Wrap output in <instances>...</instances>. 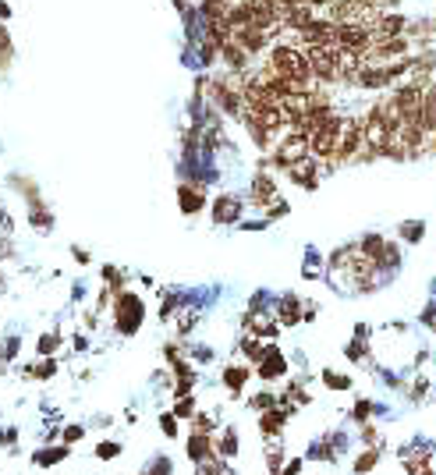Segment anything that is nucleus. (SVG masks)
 Here are the masks:
<instances>
[{
	"instance_id": "f257e3e1",
	"label": "nucleus",
	"mask_w": 436,
	"mask_h": 475,
	"mask_svg": "<svg viewBox=\"0 0 436 475\" xmlns=\"http://www.w3.org/2000/svg\"><path fill=\"white\" fill-rule=\"evenodd\" d=\"M142 319H146L142 298L131 294V291H117V301H113V326H117V334L131 337V334L142 326Z\"/></svg>"
},
{
	"instance_id": "f03ea898",
	"label": "nucleus",
	"mask_w": 436,
	"mask_h": 475,
	"mask_svg": "<svg viewBox=\"0 0 436 475\" xmlns=\"http://www.w3.org/2000/svg\"><path fill=\"white\" fill-rule=\"evenodd\" d=\"M255 373H259V380H280L288 373V359L273 344H263V355L255 362Z\"/></svg>"
},
{
	"instance_id": "7ed1b4c3",
	"label": "nucleus",
	"mask_w": 436,
	"mask_h": 475,
	"mask_svg": "<svg viewBox=\"0 0 436 475\" xmlns=\"http://www.w3.org/2000/svg\"><path fill=\"white\" fill-rule=\"evenodd\" d=\"M68 458H71V447H64V444H39V447L29 454V461H32L36 469H43V472L57 469V465L68 461Z\"/></svg>"
},
{
	"instance_id": "20e7f679",
	"label": "nucleus",
	"mask_w": 436,
	"mask_h": 475,
	"mask_svg": "<svg viewBox=\"0 0 436 475\" xmlns=\"http://www.w3.org/2000/svg\"><path fill=\"white\" fill-rule=\"evenodd\" d=\"M185 454H188V461H192L196 469L206 465V461H213V458H217V451H213V436H199V433H192L188 444H185Z\"/></svg>"
},
{
	"instance_id": "39448f33",
	"label": "nucleus",
	"mask_w": 436,
	"mask_h": 475,
	"mask_svg": "<svg viewBox=\"0 0 436 475\" xmlns=\"http://www.w3.org/2000/svg\"><path fill=\"white\" fill-rule=\"evenodd\" d=\"M213 451H217L220 461H230V458H238L241 444H238V429H234V426H223V429H220V436H213Z\"/></svg>"
},
{
	"instance_id": "423d86ee",
	"label": "nucleus",
	"mask_w": 436,
	"mask_h": 475,
	"mask_svg": "<svg viewBox=\"0 0 436 475\" xmlns=\"http://www.w3.org/2000/svg\"><path fill=\"white\" fill-rule=\"evenodd\" d=\"M284 426H288V415H284L280 408H270V411L259 415V433H263L266 440H277V436L284 433Z\"/></svg>"
},
{
	"instance_id": "0eeeda50",
	"label": "nucleus",
	"mask_w": 436,
	"mask_h": 475,
	"mask_svg": "<svg viewBox=\"0 0 436 475\" xmlns=\"http://www.w3.org/2000/svg\"><path fill=\"white\" fill-rule=\"evenodd\" d=\"M57 359H39V362H32V366H21L18 373H21V380H39V383H46V380H54L57 376Z\"/></svg>"
},
{
	"instance_id": "6e6552de",
	"label": "nucleus",
	"mask_w": 436,
	"mask_h": 475,
	"mask_svg": "<svg viewBox=\"0 0 436 475\" xmlns=\"http://www.w3.org/2000/svg\"><path fill=\"white\" fill-rule=\"evenodd\" d=\"M238 213H241V202L234 199V195H223L213 202V220L217 224H230V220H238Z\"/></svg>"
},
{
	"instance_id": "1a4fd4ad",
	"label": "nucleus",
	"mask_w": 436,
	"mask_h": 475,
	"mask_svg": "<svg viewBox=\"0 0 436 475\" xmlns=\"http://www.w3.org/2000/svg\"><path fill=\"white\" fill-rule=\"evenodd\" d=\"M298 316H302V312H298V298H295V294H284L280 305H277V319H280L284 326H295Z\"/></svg>"
},
{
	"instance_id": "9d476101",
	"label": "nucleus",
	"mask_w": 436,
	"mask_h": 475,
	"mask_svg": "<svg viewBox=\"0 0 436 475\" xmlns=\"http://www.w3.org/2000/svg\"><path fill=\"white\" fill-rule=\"evenodd\" d=\"M248 383V366H227L223 369V386L230 394H241V386Z\"/></svg>"
},
{
	"instance_id": "9b49d317",
	"label": "nucleus",
	"mask_w": 436,
	"mask_h": 475,
	"mask_svg": "<svg viewBox=\"0 0 436 475\" xmlns=\"http://www.w3.org/2000/svg\"><path fill=\"white\" fill-rule=\"evenodd\" d=\"M18 440H21V429L14 422H4L0 426V451L4 454H18Z\"/></svg>"
},
{
	"instance_id": "f8f14e48",
	"label": "nucleus",
	"mask_w": 436,
	"mask_h": 475,
	"mask_svg": "<svg viewBox=\"0 0 436 475\" xmlns=\"http://www.w3.org/2000/svg\"><path fill=\"white\" fill-rule=\"evenodd\" d=\"M57 348H61V334H57V330L39 334V341H36V355H39V359H54Z\"/></svg>"
},
{
	"instance_id": "ddd939ff",
	"label": "nucleus",
	"mask_w": 436,
	"mask_h": 475,
	"mask_svg": "<svg viewBox=\"0 0 436 475\" xmlns=\"http://www.w3.org/2000/svg\"><path fill=\"white\" fill-rule=\"evenodd\" d=\"M18 355H21V337H18V334H7V337L0 341V359H4L7 366H14Z\"/></svg>"
},
{
	"instance_id": "4468645a",
	"label": "nucleus",
	"mask_w": 436,
	"mask_h": 475,
	"mask_svg": "<svg viewBox=\"0 0 436 475\" xmlns=\"http://www.w3.org/2000/svg\"><path fill=\"white\" fill-rule=\"evenodd\" d=\"M192 433H199V436H213V433H217V419L206 415V411H196V415H192Z\"/></svg>"
},
{
	"instance_id": "2eb2a0df",
	"label": "nucleus",
	"mask_w": 436,
	"mask_h": 475,
	"mask_svg": "<svg viewBox=\"0 0 436 475\" xmlns=\"http://www.w3.org/2000/svg\"><path fill=\"white\" fill-rule=\"evenodd\" d=\"M178 199H181V209H185V213H199V209H203V191L188 189V185L178 191Z\"/></svg>"
},
{
	"instance_id": "dca6fc26",
	"label": "nucleus",
	"mask_w": 436,
	"mask_h": 475,
	"mask_svg": "<svg viewBox=\"0 0 436 475\" xmlns=\"http://www.w3.org/2000/svg\"><path fill=\"white\" fill-rule=\"evenodd\" d=\"M142 475H174V461L167 454H156V458H149V465L142 469Z\"/></svg>"
},
{
	"instance_id": "f3484780",
	"label": "nucleus",
	"mask_w": 436,
	"mask_h": 475,
	"mask_svg": "<svg viewBox=\"0 0 436 475\" xmlns=\"http://www.w3.org/2000/svg\"><path fill=\"white\" fill-rule=\"evenodd\" d=\"M196 411H199V408H196V397H178V401H174V408H171V415H174L178 422H185V419L192 422V415H196Z\"/></svg>"
},
{
	"instance_id": "a211bd4d",
	"label": "nucleus",
	"mask_w": 436,
	"mask_h": 475,
	"mask_svg": "<svg viewBox=\"0 0 436 475\" xmlns=\"http://www.w3.org/2000/svg\"><path fill=\"white\" fill-rule=\"evenodd\" d=\"M57 436H61V444H64V447H75V444L86 436V426H82V422H68Z\"/></svg>"
},
{
	"instance_id": "6ab92c4d",
	"label": "nucleus",
	"mask_w": 436,
	"mask_h": 475,
	"mask_svg": "<svg viewBox=\"0 0 436 475\" xmlns=\"http://www.w3.org/2000/svg\"><path fill=\"white\" fill-rule=\"evenodd\" d=\"M29 220H32V227H36V231H50V227H54V216H50V213H46L39 202H32V213H29Z\"/></svg>"
},
{
	"instance_id": "aec40b11",
	"label": "nucleus",
	"mask_w": 436,
	"mask_h": 475,
	"mask_svg": "<svg viewBox=\"0 0 436 475\" xmlns=\"http://www.w3.org/2000/svg\"><path fill=\"white\" fill-rule=\"evenodd\" d=\"M121 451H124V447H121L117 440H100L93 454H96L100 461H113V458H121Z\"/></svg>"
},
{
	"instance_id": "412c9836",
	"label": "nucleus",
	"mask_w": 436,
	"mask_h": 475,
	"mask_svg": "<svg viewBox=\"0 0 436 475\" xmlns=\"http://www.w3.org/2000/svg\"><path fill=\"white\" fill-rule=\"evenodd\" d=\"M156 422H160V433H163L167 440H174V436L181 433V429H178V419H174L171 411H160V415H156Z\"/></svg>"
},
{
	"instance_id": "4be33fe9",
	"label": "nucleus",
	"mask_w": 436,
	"mask_h": 475,
	"mask_svg": "<svg viewBox=\"0 0 436 475\" xmlns=\"http://www.w3.org/2000/svg\"><path fill=\"white\" fill-rule=\"evenodd\" d=\"M252 199H255V202H270V199H273V181H270V178H255Z\"/></svg>"
},
{
	"instance_id": "5701e85b",
	"label": "nucleus",
	"mask_w": 436,
	"mask_h": 475,
	"mask_svg": "<svg viewBox=\"0 0 436 475\" xmlns=\"http://www.w3.org/2000/svg\"><path fill=\"white\" fill-rule=\"evenodd\" d=\"M248 404H252V408H255V411H259V415H263V411H270V408H277V397H273V394H266V390H263V394H255V397H252V401H248Z\"/></svg>"
},
{
	"instance_id": "b1692460",
	"label": "nucleus",
	"mask_w": 436,
	"mask_h": 475,
	"mask_svg": "<svg viewBox=\"0 0 436 475\" xmlns=\"http://www.w3.org/2000/svg\"><path fill=\"white\" fill-rule=\"evenodd\" d=\"M241 351L248 355V362H259V355H263V341H255V337H245V341H241Z\"/></svg>"
},
{
	"instance_id": "393cba45",
	"label": "nucleus",
	"mask_w": 436,
	"mask_h": 475,
	"mask_svg": "<svg viewBox=\"0 0 436 475\" xmlns=\"http://www.w3.org/2000/svg\"><path fill=\"white\" fill-rule=\"evenodd\" d=\"M376 458H380V451H376V447H372V451H365V454H362V458L355 461V472L365 475L369 469H372V465H376Z\"/></svg>"
},
{
	"instance_id": "a878e982",
	"label": "nucleus",
	"mask_w": 436,
	"mask_h": 475,
	"mask_svg": "<svg viewBox=\"0 0 436 475\" xmlns=\"http://www.w3.org/2000/svg\"><path fill=\"white\" fill-rule=\"evenodd\" d=\"M266 465H270V472H273V475L280 472L284 458H280V447H277V444H270V447H266Z\"/></svg>"
},
{
	"instance_id": "bb28decb",
	"label": "nucleus",
	"mask_w": 436,
	"mask_h": 475,
	"mask_svg": "<svg viewBox=\"0 0 436 475\" xmlns=\"http://www.w3.org/2000/svg\"><path fill=\"white\" fill-rule=\"evenodd\" d=\"M323 383H330V390H348V386H351V380H348V376H337V373H323Z\"/></svg>"
},
{
	"instance_id": "cd10ccee",
	"label": "nucleus",
	"mask_w": 436,
	"mask_h": 475,
	"mask_svg": "<svg viewBox=\"0 0 436 475\" xmlns=\"http://www.w3.org/2000/svg\"><path fill=\"white\" fill-rule=\"evenodd\" d=\"M192 359H196L199 366H206V362H213V351H210V348H196V351H192Z\"/></svg>"
},
{
	"instance_id": "c85d7f7f",
	"label": "nucleus",
	"mask_w": 436,
	"mask_h": 475,
	"mask_svg": "<svg viewBox=\"0 0 436 475\" xmlns=\"http://www.w3.org/2000/svg\"><path fill=\"white\" fill-rule=\"evenodd\" d=\"M369 411H372V404H369V401H358V404H355V419H362V422H365V419H369Z\"/></svg>"
},
{
	"instance_id": "c756f323",
	"label": "nucleus",
	"mask_w": 436,
	"mask_h": 475,
	"mask_svg": "<svg viewBox=\"0 0 436 475\" xmlns=\"http://www.w3.org/2000/svg\"><path fill=\"white\" fill-rule=\"evenodd\" d=\"M14 256V245H11V238H0V259H11Z\"/></svg>"
},
{
	"instance_id": "7c9ffc66",
	"label": "nucleus",
	"mask_w": 436,
	"mask_h": 475,
	"mask_svg": "<svg viewBox=\"0 0 436 475\" xmlns=\"http://www.w3.org/2000/svg\"><path fill=\"white\" fill-rule=\"evenodd\" d=\"M71 348H75V351H86V348H89V341H86V337H75V341H71Z\"/></svg>"
},
{
	"instance_id": "2f4dec72",
	"label": "nucleus",
	"mask_w": 436,
	"mask_h": 475,
	"mask_svg": "<svg viewBox=\"0 0 436 475\" xmlns=\"http://www.w3.org/2000/svg\"><path fill=\"white\" fill-rule=\"evenodd\" d=\"M0 227H11V220H7V213L0 209Z\"/></svg>"
},
{
	"instance_id": "473e14b6",
	"label": "nucleus",
	"mask_w": 436,
	"mask_h": 475,
	"mask_svg": "<svg viewBox=\"0 0 436 475\" xmlns=\"http://www.w3.org/2000/svg\"><path fill=\"white\" fill-rule=\"evenodd\" d=\"M7 14H11V11H7V4L0 0V18H7Z\"/></svg>"
},
{
	"instance_id": "72a5a7b5",
	"label": "nucleus",
	"mask_w": 436,
	"mask_h": 475,
	"mask_svg": "<svg viewBox=\"0 0 436 475\" xmlns=\"http://www.w3.org/2000/svg\"><path fill=\"white\" fill-rule=\"evenodd\" d=\"M7 369H11V366H7V362L0 359V376H7Z\"/></svg>"
},
{
	"instance_id": "f704fd0d",
	"label": "nucleus",
	"mask_w": 436,
	"mask_h": 475,
	"mask_svg": "<svg viewBox=\"0 0 436 475\" xmlns=\"http://www.w3.org/2000/svg\"><path fill=\"white\" fill-rule=\"evenodd\" d=\"M0 426H4V408H0Z\"/></svg>"
}]
</instances>
